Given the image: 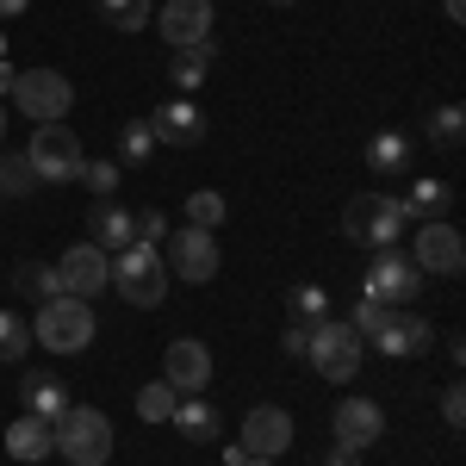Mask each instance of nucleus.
<instances>
[{
  "mask_svg": "<svg viewBox=\"0 0 466 466\" xmlns=\"http://www.w3.org/2000/svg\"><path fill=\"white\" fill-rule=\"evenodd\" d=\"M125 305H137V311H156L162 299H168V268H162V249L156 243H125V249H112V287Z\"/></svg>",
  "mask_w": 466,
  "mask_h": 466,
  "instance_id": "obj_1",
  "label": "nucleus"
},
{
  "mask_svg": "<svg viewBox=\"0 0 466 466\" xmlns=\"http://www.w3.org/2000/svg\"><path fill=\"white\" fill-rule=\"evenodd\" d=\"M305 342H311L305 323H287V329H280V355H287V360H305Z\"/></svg>",
  "mask_w": 466,
  "mask_h": 466,
  "instance_id": "obj_38",
  "label": "nucleus"
},
{
  "mask_svg": "<svg viewBox=\"0 0 466 466\" xmlns=\"http://www.w3.org/2000/svg\"><path fill=\"white\" fill-rule=\"evenodd\" d=\"M32 187H37V175H32V162H25V149L0 156V199H25Z\"/></svg>",
  "mask_w": 466,
  "mask_h": 466,
  "instance_id": "obj_31",
  "label": "nucleus"
},
{
  "mask_svg": "<svg viewBox=\"0 0 466 466\" xmlns=\"http://www.w3.org/2000/svg\"><path fill=\"white\" fill-rule=\"evenodd\" d=\"M25 162H32V175L37 180H50V187H63V180L81 175V137H75L69 125H37L32 131V144H25Z\"/></svg>",
  "mask_w": 466,
  "mask_h": 466,
  "instance_id": "obj_9",
  "label": "nucleus"
},
{
  "mask_svg": "<svg viewBox=\"0 0 466 466\" xmlns=\"http://www.w3.org/2000/svg\"><path fill=\"white\" fill-rule=\"evenodd\" d=\"M187 224H199V230H218V224H224V193H212V187L187 193Z\"/></svg>",
  "mask_w": 466,
  "mask_h": 466,
  "instance_id": "obj_33",
  "label": "nucleus"
},
{
  "mask_svg": "<svg viewBox=\"0 0 466 466\" xmlns=\"http://www.w3.org/2000/svg\"><path fill=\"white\" fill-rule=\"evenodd\" d=\"M94 13H100V25H112L118 37H137L149 19H156L149 0H94Z\"/></svg>",
  "mask_w": 466,
  "mask_h": 466,
  "instance_id": "obj_25",
  "label": "nucleus"
},
{
  "mask_svg": "<svg viewBox=\"0 0 466 466\" xmlns=\"http://www.w3.org/2000/svg\"><path fill=\"white\" fill-rule=\"evenodd\" d=\"M373 342H380V355L417 360V355H430L435 329H430V318H417V311H392V318H386V329H380Z\"/></svg>",
  "mask_w": 466,
  "mask_h": 466,
  "instance_id": "obj_17",
  "label": "nucleus"
},
{
  "mask_svg": "<svg viewBox=\"0 0 466 466\" xmlns=\"http://www.w3.org/2000/svg\"><path fill=\"white\" fill-rule=\"evenodd\" d=\"M243 454H255V461H280L292 448V417L280 410V404H255L249 417H243Z\"/></svg>",
  "mask_w": 466,
  "mask_h": 466,
  "instance_id": "obj_15",
  "label": "nucleus"
},
{
  "mask_svg": "<svg viewBox=\"0 0 466 466\" xmlns=\"http://www.w3.org/2000/svg\"><path fill=\"white\" fill-rule=\"evenodd\" d=\"M156 25H162V37L168 44H206L212 37V0H162L156 6Z\"/></svg>",
  "mask_w": 466,
  "mask_h": 466,
  "instance_id": "obj_16",
  "label": "nucleus"
},
{
  "mask_svg": "<svg viewBox=\"0 0 466 466\" xmlns=\"http://www.w3.org/2000/svg\"><path fill=\"white\" fill-rule=\"evenodd\" d=\"M367 168L380 180H404L410 175V137H404V131H380V137L367 144Z\"/></svg>",
  "mask_w": 466,
  "mask_h": 466,
  "instance_id": "obj_24",
  "label": "nucleus"
},
{
  "mask_svg": "<svg viewBox=\"0 0 466 466\" xmlns=\"http://www.w3.org/2000/svg\"><path fill=\"white\" fill-rule=\"evenodd\" d=\"M69 404H75V398H69V386H63L56 373H25V380H19V410H25V417L56 423Z\"/></svg>",
  "mask_w": 466,
  "mask_h": 466,
  "instance_id": "obj_18",
  "label": "nucleus"
},
{
  "mask_svg": "<svg viewBox=\"0 0 466 466\" xmlns=\"http://www.w3.org/2000/svg\"><path fill=\"white\" fill-rule=\"evenodd\" d=\"M461 137H466V112L461 106H435L430 112V144L435 149H461Z\"/></svg>",
  "mask_w": 466,
  "mask_h": 466,
  "instance_id": "obj_32",
  "label": "nucleus"
},
{
  "mask_svg": "<svg viewBox=\"0 0 466 466\" xmlns=\"http://www.w3.org/2000/svg\"><path fill=\"white\" fill-rule=\"evenodd\" d=\"M249 466H280V461H255V454H249Z\"/></svg>",
  "mask_w": 466,
  "mask_h": 466,
  "instance_id": "obj_44",
  "label": "nucleus"
},
{
  "mask_svg": "<svg viewBox=\"0 0 466 466\" xmlns=\"http://www.w3.org/2000/svg\"><path fill=\"white\" fill-rule=\"evenodd\" d=\"M162 380H168L180 398L206 392V386H212V349H206V342H193V336H175V342H168V355H162Z\"/></svg>",
  "mask_w": 466,
  "mask_h": 466,
  "instance_id": "obj_14",
  "label": "nucleus"
},
{
  "mask_svg": "<svg viewBox=\"0 0 466 466\" xmlns=\"http://www.w3.org/2000/svg\"><path fill=\"white\" fill-rule=\"evenodd\" d=\"M50 268H56V287L75 292V299H87V305L112 287V255L100 249V243H69Z\"/></svg>",
  "mask_w": 466,
  "mask_h": 466,
  "instance_id": "obj_11",
  "label": "nucleus"
},
{
  "mask_svg": "<svg viewBox=\"0 0 466 466\" xmlns=\"http://www.w3.org/2000/svg\"><path fill=\"white\" fill-rule=\"evenodd\" d=\"M13 292H25V299H37V305H44V299H56V268H44V261H19V268H13Z\"/></svg>",
  "mask_w": 466,
  "mask_h": 466,
  "instance_id": "obj_27",
  "label": "nucleus"
},
{
  "mask_svg": "<svg viewBox=\"0 0 466 466\" xmlns=\"http://www.w3.org/2000/svg\"><path fill=\"white\" fill-rule=\"evenodd\" d=\"M224 466H249V454H243V441H230V448H224Z\"/></svg>",
  "mask_w": 466,
  "mask_h": 466,
  "instance_id": "obj_41",
  "label": "nucleus"
},
{
  "mask_svg": "<svg viewBox=\"0 0 466 466\" xmlns=\"http://www.w3.org/2000/svg\"><path fill=\"white\" fill-rule=\"evenodd\" d=\"M329 430H336V448H355V454H367V448H380V435H386V410H380L373 398L349 392L342 404H336Z\"/></svg>",
  "mask_w": 466,
  "mask_h": 466,
  "instance_id": "obj_12",
  "label": "nucleus"
},
{
  "mask_svg": "<svg viewBox=\"0 0 466 466\" xmlns=\"http://www.w3.org/2000/svg\"><path fill=\"white\" fill-rule=\"evenodd\" d=\"M6 454H13V466H37L56 454V441H50V423L44 417H13V430H6Z\"/></svg>",
  "mask_w": 466,
  "mask_h": 466,
  "instance_id": "obj_20",
  "label": "nucleus"
},
{
  "mask_svg": "<svg viewBox=\"0 0 466 466\" xmlns=\"http://www.w3.org/2000/svg\"><path fill=\"white\" fill-rule=\"evenodd\" d=\"M149 131H156V144H175V149H193L206 144V112H199V100H187V94H175V100H162V106L149 112Z\"/></svg>",
  "mask_w": 466,
  "mask_h": 466,
  "instance_id": "obj_13",
  "label": "nucleus"
},
{
  "mask_svg": "<svg viewBox=\"0 0 466 466\" xmlns=\"http://www.w3.org/2000/svg\"><path fill=\"white\" fill-rule=\"evenodd\" d=\"M441 13H448V25H461V19H466V0H441Z\"/></svg>",
  "mask_w": 466,
  "mask_h": 466,
  "instance_id": "obj_40",
  "label": "nucleus"
},
{
  "mask_svg": "<svg viewBox=\"0 0 466 466\" xmlns=\"http://www.w3.org/2000/svg\"><path fill=\"white\" fill-rule=\"evenodd\" d=\"M175 386H168V380H149L144 392H137V417H144V423H168V417H175Z\"/></svg>",
  "mask_w": 466,
  "mask_h": 466,
  "instance_id": "obj_30",
  "label": "nucleus"
},
{
  "mask_svg": "<svg viewBox=\"0 0 466 466\" xmlns=\"http://www.w3.org/2000/svg\"><path fill=\"white\" fill-rule=\"evenodd\" d=\"M168 230H175V224H168V218L156 212V206H149V212H137V243H162Z\"/></svg>",
  "mask_w": 466,
  "mask_h": 466,
  "instance_id": "obj_36",
  "label": "nucleus"
},
{
  "mask_svg": "<svg viewBox=\"0 0 466 466\" xmlns=\"http://www.w3.org/2000/svg\"><path fill=\"white\" fill-rule=\"evenodd\" d=\"M441 423H448V430H466V392H461V386L441 392Z\"/></svg>",
  "mask_w": 466,
  "mask_h": 466,
  "instance_id": "obj_37",
  "label": "nucleus"
},
{
  "mask_svg": "<svg viewBox=\"0 0 466 466\" xmlns=\"http://www.w3.org/2000/svg\"><path fill=\"white\" fill-rule=\"evenodd\" d=\"M156 249H162L168 280H180V287H206V280H218V268H224V255H218V230H199V224L168 230Z\"/></svg>",
  "mask_w": 466,
  "mask_h": 466,
  "instance_id": "obj_5",
  "label": "nucleus"
},
{
  "mask_svg": "<svg viewBox=\"0 0 466 466\" xmlns=\"http://www.w3.org/2000/svg\"><path fill=\"white\" fill-rule=\"evenodd\" d=\"M94 305L87 299H75V292H56V299H44L37 305V323H32V342H44L50 355H81L87 342H94Z\"/></svg>",
  "mask_w": 466,
  "mask_h": 466,
  "instance_id": "obj_3",
  "label": "nucleus"
},
{
  "mask_svg": "<svg viewBox=\"0 0 466 466\" xmlns=\"http://www.w3.org/2000/svg\"><path fill=\"white\" fill-rule=\"evenodd\" d=\"M386 318H392V305H373V299H355V311H349V329H355L360 342H373V336H380V329H386Z\"/></svg>",
  "mask_w": 466,
  "mask_h": 466,
  "instance_id": "obj_34",
  "label": "nucleus"
},
{
  "mask_svg": "<svg viewBox=\"0 0 466 466\" xmlns=\"http://www.w3.org/2000/svg\"><path fill=\"white\" fill-rule=\"evenodd\" d=\"M0 137H6V106H0Z\"/></svg>",
  "mask_w": 466,
  "mask_h": 466,
  "instance_id": "obj_46",
  "label": "nucleus"
},
{
  "mask_svg": "<svg viewBox=\"0 0 466 466\" xmlns=\"http://www.w3.org/2000/svg\"><path fill=\"white\" fill-rule=\"evenodd\" d=\"M175 435H187V441H218V430H224V417H218V404L206 392H193V398H175Z\"/></svg>",
  "mask_w": 466,
  "mask_h": 466,
  "instance_id": "obj_22",
  "label": "nucleus"
},
{
  "mask_svg": "<svg viewBox=\"0 0 466 466\" xmlns=\"http://www.w3.org/2000/svg\"><path fill=\"white\" fill-rule=\"evenodd\" d=\"M0 63H6V32H0Z\"/></svg>",
  "mask_w": 466,
  "mask_h": 466,
  "instance_id": "obj_45",
  "label": "nucleus"
},
{
  "mask_svg": "<svg viewBox=\"0 0 466 466\" xmlns=\"http://www.w3.org/2000/svg\"><path fill=\"white\" fill-rule=\"evenodd\" d=\"M423 287H430V274H423L404 249H373V268H367V280H360V299L398 311V305H410Z\"/></svg>",
  "mask_w": 466,
  "mask_h": 466,
  "instance_id": "obj_7",
  "label": "nucleus"
},
{
  "mask_svg": "<svg viewBox=\"0 0 466 466\" xmlns=\"http://www.w3.org/2000/svg\"><path fill=\"white\" fill-rule=\"evenodd\" d=\"M212 69H218V44L212 37H206V44H180L175 56H168V81H175L187 100H193V87H206Z\"/></svg>",
  "mask_w": 466,
  "mask_h": 466,
  "instance_id": "obj_21",
  "label": "nucleus"
},
{
  "mask_svg": "<svg viewBox=\"0 0 466 466\" xmlns=\"http://www.w3.org/2000/svg\"><path fill=\"white\" fill-rule=\"evenodd\" d=\"M398 206H404V218L410 224H423V218H448V206H454V187L448 180H410V193H398Z\"/></svg>",
  "mask_w": 466,
  "mask_h": 466,
  "instance_id": "obj_23",
  "label": "nucleus"
},
{
  "mask_svg": "<svg viewBox=\"0 0 466 466\" xmlns=\"http://www.w3.org/2000/svg\"><path fill=\"white\" fill-rule=\"evenodd\" d=\"M149 156H156V131H149V118H131V125L118 131V168H125V162L137 168Z\"/></svg>",
  "mask_w": 466,
  "mask_h": 466,
  "instance_id": "obj_29",
  "label": "nucleus"
},
{
  "mask_svg": "<svg viewBox=\"0 0 466 466\" xmlns=\"http://www.w3.org/2000/svg\"><path fill=\"white\" fill-rule=\"evenodd\" d=\"M410 261H417L423 274H441V280L466 274V243H461V230H454L448 218H423V224H410Z\"/></svg>",
  "mask_w": 466,
  "mask_h": 466,
  "instance_id": "obj_10",
  "label": "nucleus"
},
{
  "mask_svg": "<svg viewBox=\"0 0 466 466\" xmlns=\"http://www.w3.org/2000/svg\"><path fill=\"white\" fill-rule=\"evenodd\" d=\"M404 230H410V218L398 206V193H355L342 206V237L360 249H398Z\"/></svg>",
  "mask_w": 466,
  "mask_h": 466,
  "instance_id": "obj_2",
  "label": "nucleus"
},
{
  "mask_svg": "<svg viewBox=\"0 0 466 466\" xmlns=\"http://www.w3.org/2000/svg\"><path fill=\"white\" fill-rule=\"evenodd\" d=\"M274 6H292V0H274Z\"/></svg>",
  "mask_w": 466,
  "mask_h": 466,
  "instance_id": "obj_47",
  "label": "nucleus"
},
{
  "mask_svg": "<svg viewBox=\"0 0 466 466\" xmlns=\"http://www.w3.org/2000/svg\"><path fill=\"white\" fill-rule=\"evenodd\" d=\"M32 355V323L19 318V311H0V367H13V360Z\"/></svg>",
  "mask_w": 466,
  "mask_h": 466,
  "instance_id": "obj_28",
  "label": "nucleus"
},
{
  "mask_svg": "<svg viewBox=\"0 0 466 466\" xmlns=\"http://www.w3.org/2000/svg\"><path fill=\"white\" fill-rule=\"evenodd\" d=\"M323 466H360V454H355V448H336V441H329V454H323Z\"/></svg>",
  "mask_w": 466,
  "mask_h": 466,
  "instance_id": "obj_39",
  "label": "nucleus"
},
{
  "mask_svg": "<svg viewBox=\"0 0 466 466\" xmlns=\"http://www.w3.org/2000/svg\"><path fill=\"white\" fill-rule=\"evenodd\" d=\"M323 318H329V287H311V280H305V287L287 292V323H305V329H311V323H323Z\"/></svg>",
  "mask_w": 466,
  "mask_h": 466,
  "instance_id": "obj_26",
  "label": "nucleus"
},
{
  "mask_svg": "<svg viewBox=\"0 0 466 466\" xmlns=\"http://www.w3.org/2000/svg\"><path fill=\"white\" fill-rule=\"evenodd\" d=\"M13 81H19V69H13V63H0V94H13Z\"/></svg>",
  "mask_w": 466,
  "mask_h": 466,
  "instance_id": "obj_43",
  "label": "nucleus"
},
{
  "mask_svg": "<svg viewBox=\"0 0 466 466\" xmlns=\"http://www.w3.org/2000/svg\"><path fill=\"white\" fill-rule=\"evenodd\" d=\"M81 187H87V193H94V199H112V193H118V162H81Z\"/></svg>",
  "mask_w": 466,
  "mask_h": 466,
  "instance_id": "obj_35",
  "label": "nucleus"
},
{
  "mask_svg": "<svg viewBox=\"0 0 466 466\" xmlns=\"http://www.w3.org/2000/svg\"><path fill=\"white\" fill-rule=\"evenodd\" d=\"M25 6H32V0H0V19H19Z\"/></svg>",
  "mask_w": 466,
  "mask_h": 466,
  "instance_id": "obj_42",
  "label": "nucleus"
},
{
  "mask_svg": "<svg viewBox=\"0 0 466 466\" xmlns=\"http://www.w3.org/2000/svg\"><path fill=\"white\" fill-rule=\"evenodd\" d=\"M13 106L25 112L32 125H63L75 106V87L63 69H19V81H13Z\"/></svg>",
  "mask_w": 466,
  "mask_h": 466,
  "instance_id": "obj_8",
  "label": "nucleus"
},
{
  "mask_svg": "<svg viewBox=\"0 0 466 466\" xmlns=\"http://www.w3.org/2000/svg\"><path fill=\"white\" fill-rule=\"evenodd\" d=\"M87 243H100V249H125V243H137V218L125 212L118 199H94V212H87Z\"/></svg>",
  "mask_w": 466,
  "mask_h": 466,
  "instance_id": "obj_19",
  "label": "nucleus"
},
{
  "mask_svg": "<svg viewBox=\"0 0 466 466\" xmlns=\"http://www.w3.org/2000/svg\"><path fill=\"white\" fill-rule=\"evenodd\" d=\"M50 441H56V454L69 466H106L112 461V423H106V410H94V404H69L50 423Z\"/></svg>",
  "mask_w": 466,
  "mask_h": 466,
  "instance_id": "obj_4",
  "label": "nucleus"
},
{
  "mask_svg": "<svg viewBox=\"0 0 466 466\" xmlns=\"http://www.w3.org/2000/svg\"><path fill=\"white\" fill-rule=\"evenodd\" d=\"M360 355H367V342H360L355 329L342 318H323V323H311V342H305V367L311 373H323L329 386H349L360 373Z\"/></svg>",
  "mask_w": 466,
  "mask_h": 466,
  "instance_id": "obj_6",
  "label": "nucleus"
}]
</instances>
